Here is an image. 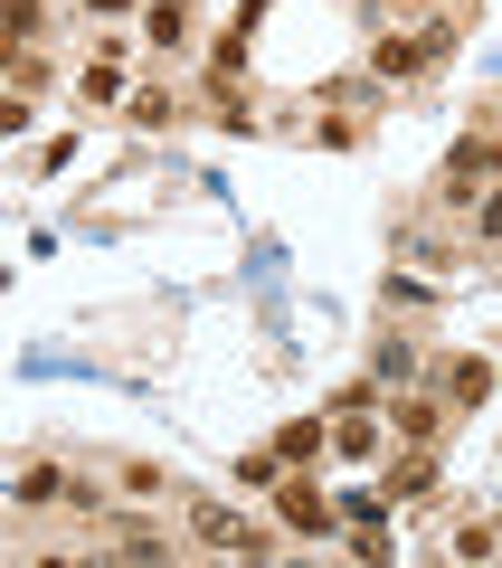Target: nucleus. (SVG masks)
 <instances>
[{"mask_svg":"<svg viewBox=\"0 0 502 568\" xmlns=\"http://www.w3.org/2000/svg\"><path fill=\"white\" fill-rule=\"evenodd\" d=\"M483 171H502V133H464V142H455V162H445V190L464 200Z\"/></svg>","mask_w":502,"mask_h":568,"instance_id":"1","label":"nucleus"},{"mask_svg":"<svg viewBox=\"0 0 502 568\" xmlns=\"http://www.w3.org/2000/svg\"><path fill=\"white\" fill-rule=\"evenodd\" d=\"M322 436H332V426L303 417V426H284V436H275V455H284V465H303V455H322Z\"/></svg>","mask_w":502,"mask_h":568,"instance_id":"5","label":"nucleus"},{"mask_svg":"<svg viewBox=\"0 0 502 568\" xmlns=\"http://www.w3.org/2000/svg\"><path fill=\"white\" fill-rule=\"evenodd\" d=\"M181 29H190V20H181V0H161V10H152V48H181Z\"/></svg>","mask_w":502,"mask_h":568,"instance_id":"9","label":"nucleus"},{"mask_svg":"<svg viewBox=\"0 0 502 568\" xmlns=\"http://www.w3.org/2000/svg\"><path fill=\"white\" fill-rule=\"evenodd\" d=\"M418 58H426V39H389L380 58H370V77H408V67H418Z\"/></svg>","mask_w":502,"mask_h":568,"instance_id":"6","label":"nucleus"},{"mask_svg":"<svg viewBox=\"0 0 502 568\" xmlns=\"http://www.w3.org/2000/svg\"><path fill=\"white\" fill-rule=\"evenodd\" d=\"M275 503H284V530H303V540H313V530L332 521V503H322V493L303 484V474H284V484H275Z\"/></svg>","mask_w":502,"mask_h":568,"instance_id":"3","label":"nucleus"},{"mask_svg":"<svg viewBox=\"0 0 502 568\" xmlns=\"http://www.w3.org/2000/svg\"><path fill=\"white\" fill-rule=\"evenodd\" d=\"M190 530H200V540H209V549H247V559H257V549H265V540H257V530H247V521H238V511H219V503H200V511H190Z\"/></svg>","mask_w":502,"mask_h":568,"instance_id":"4","label":"nucleus"},{"mask_svg":"<svg viewBox=\"0 0 502 568\" xmlns=\"http://www.w3.org/2000/svg\"><path fill=\"white\" fill-rule=\"evenodd\" d=\"M58 493H67L58 465H29V474H20V503H58Z\"/></svg>","mask_w":502,"mask_h":568,"instance_id":"7","label":"nucleus"},{"mask_svg":"<svg viewBox=\"0 0 502 568\" xmlns=\"http://www.w3.org/2000/svg\"><path fill=\"white\" fill-rule=\"evenodd\" d=\"M86 95L114 104V95H123V67H114V58H96V67H86Z\"/></svg>","mask_w":502,"mask_h":568,"instance_id":"8","label":"nucleus"},{"mask_svg":"<svg viewBox=\"0 0 502 568\" xmlns=\"http://www.w3.org/2000/svg\"><path fill=\"white\" fill-rule=\"evenodd\" d=\"M86 10H104V20H114V10H133V0H86Z\"/></svg>","mask_w":502,"mask_h":568,"instance_id":"11","label":"nucleus"},{"mask_svg":"<svg viewBox=\"0 0 502 568\" xmlns=\"http://www.w3.org/2000/svg\"><path fill=\"white\" fill-rule=\"evenodd\" d=\"M483 237H502V190H493V200H483Z\"/></svg>","mask_w":502,"mask_h":568,"instance_id":"10","label":"nucleus"},{"mask_svg":"<svg viewBox=\"0 0 502 568\" xmlns=\"http://www.w3.org/2000/svg\"><path fill=\"white\" fill-rule=\"evenodd\" d=\"M436 398L445 407H483V398H493V361H445L436 369Z\"/></svg>","mask_w":502,"mask_h":568,"instance_id":"2","label":"nucleus"}]
</instances>
